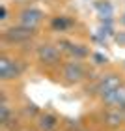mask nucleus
<instances>
[{
  "label": "nucleus",
  "instance_id": "obj_5",
  "mask_svg": "<svg viewBox=\"0 0 125 131\" xmlns=\"http://www.w3.org/2000/svg\"><path fill=\"white\" fill-rule=\"evenodd\" d=\"M41 21H43V11H39V9H35V8H26L24 11H21V15H19L21 26L32 28V30L39 25Z\"/></svg>",
  "mask_w": 125,
  "mask_h": 131
},
{
  "label": "nucleus",
  "instance_id": "obj_2",
  "mask_svg": "<svg viewBox=\"0 0 125 131\" xmlns=\"http://www.w3.org/2000/svg\"><path fill=\"white\" fill-rule=\"evenodd\" d=\"M34 30L32 28H26V26H11L4 32V39L9 41V43H24V41L32 39Z\"/></svg>",
  "mask_w": 125,
  "mask_h": 131
},
{
  "label": "nucleus",
  "instance_id": "obj_3",
  "mask_svg": "<svg viewBox=\"0 0 125 131\" xmlns=\"http://www.w3.org/2000/svg\"><path fill=\"white\" fill-rule=\"evenodd\" d=\"M21 66L19 62H15V60H11V58L8 56H2L0 58V79L2 81H13L17 79V77L21 75Z\"/></svg>",
  "mask_w": 125,
  "mask_h": 131
},
{
  "label": "nucleus",
  "instance_id": "obj_13",
  "mask_svg": "<svg viewBox=\"0 0 125 131\" xmlns=\"http://www.w3.org/2000/svg\"><path fill=\"white\" fill-rule=\"evenodd\" d=\"M6 15H8V9H6V6H2V19H6Z\"/></svg>",
  "mask_w": 125,
  "mask_h": 131
},
{
  "label": "nucleus",
  "instance_id": "obj_11",
  "mask_svg": "<svg viewBox=\"0 0 125 131\" xmlns=\"http://www.w3.org/2000/svg\"><path fill=\"white\" fill-rule=\"evenodd\" d=\"M97 9L101 11V15H105V17H110V15H112L110 4H97Z\"/></svg>",
  "mask_w": 125,
  "mask_h": 131
},
{
  "label": "nucleus",
  "instance_id": "obj_8",
  "mask_svg": "<svg viewBox=\"0 0 125 131\" xmlns=\"http://www.w3.org/2000/svg\"><path fill=\"white\" fill-rule=\"evenodd\" d=\"M38 56H39V60L43 62V64H49V66L56 64L58 58H60L56 47H52V45H41L39 49H38Z\"/></svg>",
  "mask_w": 125,
  "mask_h": 131
},
{
  "label": "nucleus",
  "instance_id": "obj_10",
  "mask_svg": "<svg viewBox=\"0 0 125 131\" xmlns=\"http://www.w3.org/2000/svg\"><path fill=\"white\" fill-rule=\"evenodd\" d=\"M69 25H71V23H69L67 19H64V17H60V19H54V21H52V26H54V28H60V30L67 28Z\"/></svg>",
  "mask_w": 125,
  "mask_h": 131
},
{
  "label": "nucleus",
  "instance_id": "obj_14",
  "mask_svg": "<svg viewBox=\"0 0 125 131\" xmlns=\"http://www.w3.org/2000/svg\"><path fill=\"white\" fill-rule=\"evenodd\" d=\"M118 39H121V41H123V43H125V36H121V38H120V36H118Z\"/></svg>",
  "mask_w": 125,
  "mask_h": 131
},
{
  "label": "nucleus",
  "instance_id": "obj_1",
  "mask_svg": "<svg viewBox=\"0 0 125 131\" xmlns=\"http://www.w3.org/2000/svg\"><path fill=\"white\" fill-rule=\"evenodd\" d=\"M120 86H123V84H121V81H120L118 75H105L103 79L99 81V84H97V94H99V97L105 101L112 92H116Z\"/></svg>",
  "mask_w": 125,
  "mask_h": 131
},
{
  "label": "nucleus",
  "instance_id": "obj_4",
  "mask_svg": "<svg viewBox=\"0 0 125 131\" xmlns=\"http://www.w3.org/2000/svg\"><path fill=\"white\" fill-rule=\"evenodd\" d=\"M35 126L39 131H56L60 127V118H58L54 112H39L38 118H35Z\"/></svg>",
  "mask_w": 125,
  "mask_h": 131
},
{
  "label": "nucleus",
  "instance_id": "obj_7",
  "mask_svg": "<svg viewBox=\"0 0 125 131\" xmlns=\"http://www.w3.org/2000/svg\"><path fill=\"white\" fill-rule=\"evenodd\" d=\"M103 122L108 127H120L121 124H125V114L120 109H114V107H108L103 112Z\"/></svg>",
  "mask_w": 125,
  "mask_h": 131
},
{
  "label": "nucleus",
  "instance_id": "obj_9",
  "mask_svg": "<svg viewBox=\"0 0 125 131\" xmlns=\"http://www.w3.org/2000/svg\"><path fill=\"white\" fill-rule=\"evenodd\" d=\"M67 51L71 52V54L79 56V58H82V56H86V54H88V51H86V49H82L80 45H71V43H69V47H67Z\"/></svg>",
  "mask_w": 125,
  "mask_h": 131
},
{
  "label": "nucleus",
  "instance_id": "obj_12",
  "mask_svg": "<svg viewBox=\"0 0 125 131\" xmlns=\"http://www.w3.org/2000/svg\"><path fill=\"white\" fill-rule=\"evenodd\" d=\"M93 58L97 60V64H105L106 62V56H103V54H93Z\"/></svg>",
  "mask_w": 125,
  "mask_h": 131
},
{
  "label": "nucleus",
  "instance_id": "obj_6",
  "mask_svg": "<svg viewBox=\"0 0 125 131\" xmlns=\"http://www.w3.org/2000/svg\"><path fill=\"white\" fill-rule=\"evenodd\" d=\"M64 77L69 82H80L86 77V69L80 62H69V64H65V68H64Z\"/></svg>",
  "mask_w": 125,
  "mask_h": 131
},
{
  "label": "nucleus",
  "instance_id": "obj_15",
  "mask_svg": "<svg viewBox=\"0 0 125 131\" xmlns=\"http://www.w3.org/2000/svg\"><path fill=\"white\" fill-rule=\"evenodd\" d=\"M121 21H123V23H125V15H123V19H121Z\"/></svg>",
  "mask_w": 125,
  "mask_h": 131
}]
</instances>
